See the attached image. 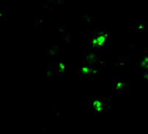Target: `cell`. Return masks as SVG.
<instances>
[{"instance_id":"2","label":"cell","mask_w":148,"mask_h":134,"mask_svg":"<svg viewBox=\"0 0 148 134\" xmlns=\"http://www.w3.org/2000/svg\"><path fill=\"white\" fill-rule=\"evenodd\" d=\"M90 106L95 110L97 114L103 113L106 107V103L104 100L101 98H95L90 100Z\"/></svg>"},{"instance_id":"4","label":"cell","mask_w":148,"mask_h":134,"mask_svg":"<svg viewBox=\"0 0 148 134\" xmlns=\"http://www.w3.org/2000/svg\"><path fill=\"white\" fill-rule=\"evenodd\" d=\"M140 64L143 70H148V57H144L140 60Z\"/></svg>"},{"instance_id":"7","label":"cell","mask_w":148,"mask_h":134,"mask_svg":"<svg viewBox=\"0 0 148 134\" xmlns=\"http://www.w3.org/2000/svg\"><path fill=\"white\" fill-rule=\"evenodd\" d=\"M58 66L59 73H60V75H63L64 73V71H65V69H66V64L63 62H60Z\"/></svg>"},{"instance_id":"6","label":"cell","mask_w":148,"mask_h":134,"mask_svg":"<svg viewBox=\"0 0 148 134\" xmlns=\"http://www.w3.org/2000/svg\"><path fill=\"white\" fill-rule=\"evenodd\" d=\"M147 28L146 24L143 22H137L136 25V30L137 31H144Z\"/></svg>"},{"instance_id":"3","label":"cell","mask_w":148,"mask_h":134,"mask_svg":"<svg viewBox=\"0 0 148 134\" xmlns=\"http://www.w3.org/2000/svg\"><path fill=\"white\" fill-rule=\"evenodd\" d=\"M80 72L83 73V75H95V73L98 72V70L95 69V68H91V67L88 66V65H84L82 67L81 69H80Z\"/></svg>"},{"instance_id":"5","label":"cell","mask_w":148,"mask_h":134,"mask_svg":"<svg viewBox=\"0 0 148 134\" xmlns=\"http://www.w3.org/2000/svg\"><path fill=\"white\" fill-rule=\"evenodd\" d=\"M125 86V82L123 80H119V81L114 82V87L115 90H122Z\"/></svg>"},{"instance_id":"9","label":"cell","mask_w":148,"mask_h":134,"mask_svg":"<svg viewBox=\"0 0 148 134\" xmlns=\"http://www.w3.org/2000/svg\"><path fill=\"white\" fill-rule=\"evenodd\" d=\"M48 2H54V0H47Z\"/></svg>"},{"instance_id":"8","label":"cell","mask_w":148,"mask_h":134,"mask_svg":"<svg viewBox=\"0 0 148 134\" xmlns=\"http://www.w3.org/2000/svg\"><path fill=\"white\" fill-rule=\"evenodd\" d=\"M142 75H143L144 77H145L147 80H148V70H143Z\"/></svg>"},{"instance_id":"1","label":"cell","mask_w":148,"mask_h":134,"mask_svg":"<svg viewBox=\"0 0 148 134\" xmlns=\"http://www.w3.org/2000/svg\"><path fill=\"white\" fill-rule=\"evenodd\" d=\"M109 36L110 34L108 33H102L96 35L90 41V47L95 50L103 48L107 42Z\"/></svg>"}]
</instances>
